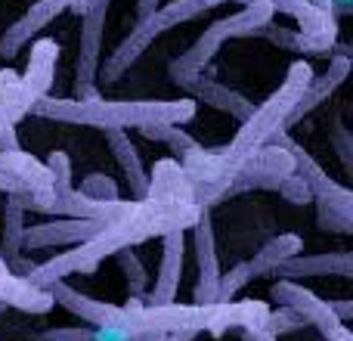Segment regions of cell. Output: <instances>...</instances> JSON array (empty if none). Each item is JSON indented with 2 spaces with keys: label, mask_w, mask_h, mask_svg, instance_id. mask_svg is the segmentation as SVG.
<instances>
[{
  "label": "cell",
  "mask_w": 353,
  "mask_h": 341,
  "mask_svg": "<svg viewBox=\"0 0 353 341\" xmlns=\"http://www.w3.org/2000/svg\"><path fill=\"white\" fill-rule=\"evenodd\" d=\"M31 115L50 121L84 124L99 130H124V128H152V124H186L195 118V99H56L41 97L31 106Z\"/></svg>",
  "instance_id": "cell-1"
},
{
  "label": "cell",
  "mask_w": 353,
  "mask_h": 341,
  "mask_svg": "<svg viewBox=\"0 0 353 341\" xmlns=\"http://www.w3.org/2000/svg\"><path fill=\"white\" fill-rule=\"evenodd\" d=\"M310 81H313V68L307 66L304 59L292 62V68H288V75H285V81H282L279 90H276L273 97H270L267 103L261 106V109L251 112V118L242 124V128H239L236 140H232L230 146L220 149V155H223L226 177L214 189H208V195L226 193V186H230V177L236 174V170L242 168L245 162H248L251 155L257 153V149L267 146V143L273 140L276 134H282V130H285L288 118H292L298 99L304 97V90L310 87Z\"/></svg>",
  "instance_id": "cell-2"
},
{
  "label": "cell",
  "mask_w": 353,
  "mask_h": 341,
  "mask_svg": "<svg viewBox=\"0 0 353 341\" xmlns=\"http://www.w3.org/2000/svg\"><path fill=\"white\" fill-rule=\"evenodd\" d=\"M242 3H245V10L232 12V16H226V19H217L211 28H205V35H201L180 59L171 62L168 72H171V78L180 87L192 90L201 81L205 66L217 56V50L223 47L226 41H232V37H257V31L273 19V10H270L267 0H242Z\"/></svg>",
  "instance_id": "cell-3"
},
{
  "label": "cell",
  "mask_w": 353,
  "mask_h": 341,
  "mask_svg": "<svg viewBox=\"0 0 353 341\" xmlns=\"http://www.w3.org/2000/svg\"><path fill=\"white\" fill-rule=\"evenodd\" d=\"M220 3H226V0H171V3L159 6L152 16L140 19V22L130 28V35L112 50L109 59L99 66L97 78L105 81V84H115V81L146 53V47L155 41V37H161L165 31L176 28L180 22H192L195 16H201L205 10H214V6H220Z\"/></svg>",
  "instance_id": "cell-4"
},
{
  "label": "cell",
  "mask_w": 353,
  "mask_h": 341,
  "mask_svg": "<svg viewBox=\"0 0 353 341\" xmlns=\"http://www.w3.org/2000/svg\"><path fill=\"white\" fill-rule=\"evenodd\" d=\"M105 12L109 3H93L81 12V47H78V66H74V99H97V75L103 66V31H105Z\"/></svg>",
  "instance_id": "cell-5"
},
{
  "label": "cell",
  "mask_w": 353,
  "mask_h": 341,
  "mask_svg": "<svg viewBox=\"0 0 353 341\" xmlns=\"http://www.w3.org/2000/svg\"><path fill=\"white\" fill-rule=\"evenodd\" d=\"M74 3H78V0H37V3H31L28 10H25V16H19L16 22L0 35V56H3V59H12L31 37L41 35L59 12L72 10Z\"/></svg>",
  "instance_id": "cell-6"
},
{
  "label": "cell",
  "mask_w": 353,
  "mask_h": 341,
  "mask_svg": "<svg viewBox=\"0 0 353 341\" xmlns=\"http://www.w3.org/2000/svg\"><path fill=\"white\" fill-rule=\"evenodd\" d=\"M350 75V50L347 47H338V56L332 59V66H329V72L325 75H313V81H310V87L304 90V97L298 99V106H294V112H292V118H288V124L285 128H292V124H298L304 115H310L313 109H316L319 103H325V99L332 97V93L338 90V87L344 84V78Z\"/></svg>",
  "instance_id": "cell-7"
},
{
  "label": "cell",
  "mask_w": 353,
  "mask_h": 341,
  "mask_svg": "<svg viewBox=\"0 0 353 341\" xmlns=\"http://www.w3.org/2000/svg\"><path fill=\"white\" fill-rule=\"evenodd\" d=\"M112 220H56V224H41L22 233V242L28 249H41V245H56V242H90L93 236L109 226Z\"/></svg>",
  "instance_id": "cell-8"
},
{
  "label": "cell",
  "mask_w": 353,
  "mask_h": 341,
  "mask_svg": "<svg viewBox=\"0 0 353 341\" xmlns=\"http://www.w3.org/2000/svg\"><path fill=\"white\" fill-rule=\"evenodd\" d=\"M56 59H59V43L50 41V37H41V41L31 47L22 84L28 87V93L34 99L50 97V84H53V78H56Z\"/></svg>",
  "instance_id": "cell-9"
},
{
  "label": "cell",
  "mask_w": 353,
  "mask_h": 341,
  "mask_svg": "<svg viewBox=\"0 0 353 341\" xmlns=\"http://www.w3.org/2000/svg\"><path fill=\"white\" fill-rule=\"evenodd\" d=\"M270 10L292 16L301 35H338V19H332L329 12H323L319 6H313L310 0H267Z\"/></svg>",
  "instance_id": "cell-10"
},
{
  "label": "cell",
  "mask_w": 353,
  "mask_h": 341,
  "mask_svg": "<svg viewBox=\"0 0 353 341\" xmlns=\"http://www.w3.org/2000/svg\"><path fill=\"white\" fill-rule=\"evenodd\" d=\"M195 249H199V267H201V282L195 298L201 304H211L220 292V276H217V257H214V239H211V220L208 214L199 217V226H195Z\"/></svg>",
  "instance_id": "cell-11"
},
{
  "label": "cell",
  "mask_w": 353,
  "mask_h": 341,
  "mask_svg": "<svg viewBox=\"0 0 353 341\" xmlns=\"http://www.w3.org/2000/svg\"><path fill=\"white\" fill-rule=\"evenodd\" d=\"M37 99L28 93V87L22 84L12 68H0V121L16 128L25 115H31V106Z\"/></svg>",
  "instance_id": "cell-12"
},
{
  "label": "cell",
  "mask_w": 353,
  "mask_h": 341,
  "mask_svg": "<svg viewBox=\"0 0 353 341\" xmlns=\"http://www.w3.org/2000/svg\"><path fill=\"white\" fill-rule=\"evenodd\" d=\"M192 93L201 103L214 106V109H220V112H230L239 124H245L251 118V112H254V103H251L245 93L232 90V87H226V84H217V81H211V78L199 81V84L192 87Z\"/></svg>",
  "instance_id": "cell-13"
},
{
  "label": "cell",
  "mask_w": 353,
  "mask_h": 341,
  "mask_svg": "<svg viewBox=\"0 0 353 341\" xmlns=\"http://www.w3.org/2000/svg\"><path fill=\"white\" fill-rule=\"evenodd\" d=\"M180 270H183V230H171L165 236V264H161V276L155 282V295H152L155 307L171 304L176 282H180Z\"/></svg>",
  "instance_id": "cell-14"
},
{
  "label": "cell",
  "mask_w": 353,
  "mask_h": 341,
  "mask_svg": "<svg viewBox=\"0 0 353 341\" xmlns=\"http://www.w3.org/2000/svg\"><path fill=\"white\" fill-rule=\"evenodd\" d=\"M105 140H109L112 155L118 159V165H121L124 174H128L134 193L140 195V199H146L149 195V177H146V168H143V162H140V153H137V146L130 143V137L124 134V130H105Z\"/></svg>",
  "instance_id": "cell-15"
},
{
  "label": "cell",
  "mask_w": 353,
  "mask_h": 341,
  "mask_svg": "<svg viewBox=\"0 0 353 341\" xmlns=\"http://www.w3.org/2000/svg\"><path fill=\"white\" fill-rule=\"evenodd\" d=\"M0 298H3V304H19V307H25V311H47V307L53 304L50 295L37 292L34 286L19 282L10 270H3V264H0Z\"/></svg>",
  "instance_id": "cell-16"
},
{
  "label": "cell",
  "mask_w": 353,
  "mask_h": 341,
  "mask_svg": "<svg viewBox=\"0 0 353 341\" xmlns=\"http://www.w3.org/2000/svg\"><path fill=\"white\" fill-rule=\"evenodd\" d=\"M282 273L288 276H313V273H350V257L347 255H323V257H288L285 264H279Z\"/></svg>",
  "instance_id": "cell-17"
},
{
  "label": "cell",
  "mask_w": 353,
  "mask_h": 341,
  "mask_svg": "<svg viewBox=\"0 0 353 341\" xmlns=\"http://www.w3.org/2000/svg\"><path fill=\"white\" fill-rule=\"evenodd\" d=\"M143 137H149V140H159V143H168V146L174 149L180 159H186V155L199 153V140L195 137H189L183 128H176V124H152V128H143L140 130Z\"/></svg>",
  "instance_id": "cell-18"
},
{
  "label": "cell",
  "mask_w": 353,
  "mask_h": 341,
  "mask_svg": "<svg viewBox=\"0 0 353 341\" xmlns=\"http://www.w3.org/2000/svg\"><path fill=\"white\" fill-rule=\"evenodd\" d=\"M298 249H301V239L298 236H282V239H276V242H270L267 249H263L261 255L248 264V270H251V273H261V270L279 267V264H285Z\"/></svg>",
  "instance_id": "cell-19"
},
{
  "label": "cell",
  "mask_w": 353,
  "mask_h": 341,
  "mask_svg": "<svg viewBox=\"0 0 353 341\" xmlns=\"http://www.w3.org/2000/svg\"><path fill=\"white\" fill-rule=\"evenodd\" d=\"M47 174H50V183H53V189L50 193H72V162H68L65 153H50L47 159Z\"/></svg>",
  "instance_id": "cell-20"
},
{
  "label": "cell",
  "mask_w": 353,
  "mask_h": 341,
  "mask_svg": "<svg viewBox=\"0 0 353 341\" xmlns=\"http://www.w3.org/2000/svg\"><path fill=\"white\" fill-rule=\"evenodd\" d=\"M81 193H84L87 199H97V202H105V195H109V202H115L118 189H115V183H112L109 177L90 174V177L84 180V186H81Z\"/></svg>",
  "instance_id": "cell-21"
},
{
  "label": "cell",
  "mask_w": 353,
  "mask_h": 341,
  "mask_svg": "<svg viewBox=\"0 0 353 341\" xmlns=\"http://www.w3.org/2000/svg\"><path fill=\"white\" fill-rule=\"evenodd\" d=\"M279 189H282V193H285L292 202H307V199H310V186H307V183L301 180L298 174H288L285 180H282Z\"/></svg>",
  "instance_id": "cell-22"
},
{
  "label": "cell",
  "mask_w": 353,
  "mask_h": 341,
  "mask_svg": "<svg viewBox=\"0 0 353 341\" xmlns=\"http://www.w3.org/2000/svg\"><path fill=\"white\" fill-rule=\"evenodd\" d=\"M121 267L130 273V282H134V289L140 292V289L146 286V270L140 267V261H137L134 255H128V251H121Z\"/></svg>",
  "instance_id": "cell-23"
},
{
  "label": "cell",
  "mask_w": 353,
  "mask_h": 341,
  "mask_svg": "<svg viewBox=\"0 0 353 341\" xmlns=\"http://www.w3.org/2000/svg\"><path fill=\"white\" fill-rule=\"evenodd\" d=\"M159 0H137V22H140V19H146V16H152L155 10H159Z\"/></svg>",
  "instance_id": "cell-24"
},
{
  "label": "cell",
  "mask_w": 353,
  "mask_h": 341,
  "mask_svg": "<svg viewBox=\"0 0 353 341\" xmlns=\"http://www.w3.org/2000/svg\"><path fill=\"white\" fill-rule=\"evenodd\" d=\"M353 12V0H332V19Z\"/></svg>",
  "instance_id": "cell-25"
},
{
  "label": "cell",
  "mask_w": 353,
  "mask_h": 341,
  "mask_svg": "<svg viewBox=\"0 0 353 341\" xmlns=\"http://www.w3.org/2000/svg\"><path fill=\"white\" fill-rule=\"evenodd\" d=\"M93 3H109V0H78V3L72 6V12H78V16H81V12H84L87 6H93Z\"/></svg>",
  "instance_id": "cell-26"
},
{
  "label": "cell",
  "mask_w": 353,
  "mask_h": 341,
  "mask_svg": "<svg viewBox=\"0 0 353 341\" xmlns=\"http://www.w3.org/2000/svg\"><path fill=\"white\" fill-rule=\"evenodd\" d=\"M3 128H10V124H3V121H0V134H3Z\"/></svg>",
  "instance_id": "cell-27"
},
{
  "label": "cell",
  "mask_w": 353,
  "mask_h": 341,
  "mask_svg": "<svg viewBox=\"0 0 353 341\" xmlns=\"http://www.w3.org/2000/svg\"><path fill=\"white\" fill-rule=\"evenodd\" d=\"M3 307H6V304H3V301H0V311H3Z\"/></svg>",
  "instance_id": "cell-28"
}]
</instances>
